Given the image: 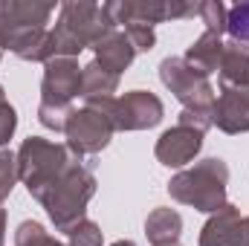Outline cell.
Returning <instances> with one entry per match:
<instances>
[{
    "label": "cell",
    "instance_id": "obj_6",
    "mask_svg": "<svg viewBox=\"0 0 249 246\" xmlns=\"http://www.w3.org/2000/svg\"><path fill=\"white\" fill-rule=\"evenodd\" d=\"M81 96V67L75 58H53L44 64L41 78V105L38 122L47 130L64 133L67 116L72 113V102Z\"/></svg>",
    "mask_w": 249,
    "mask_h": 246
},
{
    "label": "cell",
    "instance_id": "obj_15",
    "mask_svg": "<svg viewBox=\"0 0 249 246\" xmlns=\"http://www.w3.org/2000/svg\"><path fill=\"white\" fill-rule=\"evenodd\" d=\"M223 87H241L249 90V47L238 41H223V55L217 67Z\"/></svg>",
    "mask_w": 249,
    "mask_h": 246
},
{
    "label": "cell",
    "instance_id": "obj_31",
    "mask_svg": "<svg viewBox=\"0 0 249 246\" xmlns=\"http://www.w3.org/2000/svg\"><path fill=\"white\" fill-rule=\"evenodd\" d=\"M174 246H177V244H174Z\"/></svg>",
    "mask_w": 249,
    "mask_h": 246
},
{
    "label": "cell",
    "instance_id": "obj_4",
    "mask_svg": "<svg viewBox=\"0 0 249 246\" xmlns=\"http://www.w3.org/2000/svg\"><path fill=\"white\" fill-rule=\"evenodd\" d=\"M72 159L75 154L67 148V142H50L44 136H29L18 148V180L26 185L29 197L41 203L47 191L72 165Z\"/></svg>",
    "mask_w": 249,
    "mask_h": 246
},
{
    "label": "cell",
    "instance_id": "obj_2",
    "mask_svg": "<svg viewBox=\"0 0 249 246\" xmlns=\"http://www.w3.org/2000/svg\"><path fill=\"white\" fill-rule=\"evenodd\" d=\"M116 26L110 23L105 6L90 0H67L58 9V20L50 29L55 58H78L96 41H102Z\"/></svg>",
    "mask_w": 249,
    "mask_h": 246
},
{
    "label": "cell",
    "instance_id": "obj_30",
    "mask_svg": "<svg viewBox=\"0 0 249 246\" xmlns=\"http://www.w3.org/2000/svg\"><path fill=\"white\" fill-rule=\"evenodd\" d=\"M3 53H6V50H3V41H0V55H3Z\"/></svg>",
    "mask_w": 249,
    "mask_h": 246
},
{
    "label": "cell",
    "instance_id": "obj_8",
    "mask_svg": "<svg viewBox=\"0 0 249 246\" xmlns=\"http://www.w3.org/2000/svg\"><path fill=\"white\" fill-rule=\"evenodd\" d=\"M160 81L174 93V99L183 105V110H203V113H214V87L212 81L197 72L194 67H188L186 58H162L160 61Z\"/></svg>",
    "mask_w": 249,
    "mask_h": 246
},
{
    "label": "cell",
    "instance_id": "obj_14",
    "mask_svg": "<svg viewBox=\"0 0 249 246\" xmlns=\"http://www.w3.org/2000/svg\"><path fill=\"white\" fill-rule=\"evenodd\" d=\"M241 223V209L226 203L223 209H217L214 214H209V220L200 229V241L197 246H235V232Z\"/></svg>",
    "mask_w": 249,
    "mask_h": 246
},
{
    "label": "cell",
    "instance_id": "obj_23",
    "mask_svg": "<svg viewBox=\"0 0 249 246\" xmlns=\"http://www.w3.org/2000/svg\"><path fill=\"white\" fill-rule=\"evenodd\" d=\"M18 185V154L12 151H0V206L9 200V194Z\"/></svg>",
    "mask_w": 249,
    "mask_h": 246
},
{
    "label": "cell",
    "instance_id": "obj_22",
    "mask_svg": "<svg viewBox=\"0 0 249 246\" xmlns=\"http://www.w3.org/2000/svg\"><path fill=\"white\" fill-rule=\"evenodd\" d=\"M102 226L90 217H84L81 223H75L67 232V246H102Z\"/></svg>",
    "mask_w": 249,
    "mask_h": 246
},
{
    "label": "cell",
    "instance_id": "obj_19",
    "mask_svg": "<svg viewBox=\"0 0 249 246\" xmlns=\"http://www.w3.org/2000/svg\"><path fill=\"white\" fill-rule=\"evenodd\" d=\"M15 246H67V244L55 241L38 220H23L15 229Z\"/></svg>",
    "mask_w": 249,
    "mask_h": 246
},
{
    "label": "cell",
    "instance_id": "obj_3",
    "mask_svg": "<svg viewBox=\"0 0 249 246\" xmlns=\"http://www.w3.org/2000/svg\"><path fill=\"white\" fill-rule=\"evenodd\" d=\"M226 185H229V165L220 157H206L191 168L174 174L168 180L171 200L191 206L194 211L214 214L226 206Z\"/></svg>",
    "mask_w": 249,
    "mask_h": 246
},
{
    "label": "cell",
    "instance_id": "obj_28",
    "mask_svg": "<svg viewBox=\"0 0 249 246\" xmlns=\"http://www.w3.org/2000/svg\"><path fill=\"white\" fill-rule=\"evenodd\" d=\"M0 246H6V209L0 206Z\"/></svg>",
    "mask_w": 249,
    "mask_h": 246
},
{
    "label": "cell",
    "instance_id": "obj_20",
    "mask_svg": "<svg viewBox=\"0 0 249 246\" xmlns=\"http://www.w3.org/2000/svg\"><path fill=\"white\" fill-rule=\"evenodd\" d=\"M197 15H200V20L206 23V32H214V35H220V38H223V32H226V15H229V6H223L220 0H203V3H200V9H197Z\"/></svg>",
    "mask_w": 249,
    "mask_h": 246
},
{
    "label": "cell",
    "instance_id": "obj_18",
    "mask_svg": "<svg viewBox=\"0 0 249 246\" xmlns=\"http://www.w3.org/2000/svg\"><path fill=\"white\" fill-rule=\"evenodd\" d=\"M119 78H122V75L105 70L102 64L90 61L87 67H81V99H84V102L113 99V93L119 90Z\"/></svg>",
    "mask_w": 249,
    "mask_h": 246
},
{
    "label": "cell",
    "instance_id": "obj_17",
    "mask_svg": "<svg viewBox=\"0 0 249 246\" xmlns=\"http://www.w3.org/2000/svg\"><path fill=\"white\" fill-rule=\"evenodd\" d=\"M220 55H223V38L214 35V32H203V35L186 50L183 58H186L188 67H194L197 72H203V75L209 78L212 72H217Z\"/></svg>",
    "mask_w": 249,
    "mask_h": 246
},
{
    "label": "cell",
    "instance_id": "obj_10",
    "mask_svg": "<svg viewBox=\"0 0 249 246\" xmlns=\"http://www.w3.org/2000/svg\"><path fill=\"white\" fill-rule=\"evenodd\" d=\"M165 116V105L157 93L151 90H130L119 99H113L110 107V122L116 130H148L157 127Z\"/></svg>",
    "mask_w": 249,
    "mask_h": 246
},
{
    "label": "cell",
    "instance_id": "obj_1",
    "mask_svg": "<svg viewBox=\"0 0 249 246\" xmlns=\"http://www.w3.org/2000/svg\"><path fill=\"white\" fill-rule=\"evenodd\" d=\"M55 3L38 0H0V41L3 50L20 61L47 64L55 58L53 35L47 29Z\"/></svg>",
    "mask_w": 249,
    "mask_h": 246
},
{
    "label": "cell",
    "instance_id": "obj_11",
    "mask_svg": "<svg viewBox=\"0 0 249 246\" xmlns=\"http://www.w3.org/2000/svg\"><path fill=\"white\" fill-rule=\"evenodd\" d=\"M203 136H206V133H200V130H194V127H186V124L168 127V130L157 139V148H154L160 165H165V168H183V165H188V162L200 154Z\"/></svg>",
    "mask_w": 249,
    "mask_h": 246
},
{
    "label": "cell",
    "instance_id": "obj_26",
    "mask_svg": "<svg viewBox=\"0 0 249 246\" xmlns=\"http://www.w3.org/2000/svg\"><path fill=\"white\" fill-rule=\"evenodd\" d=\"M177 124L194 127V130H200V133H206L209 127H214V122H212V113H203V110H180Z\"/></svg>",
    "mask_w": 249,
    "mask_h": 246
},
{
    "label": "cell",
    "instance_id": "obj_16",
    "mask_svg": "<svg viewBox=\"0 0 249 246\" xmlns=\"http://www.w3.org/2000/svg\"><path fill=\"white\" fill-rule=\"evenodd\" d=\"M183 235V217L177 209L160 206L145 217V238L151 246H174Z\"/></svg>",
    "mask_w": 249,
    "mask_h": 246
},
{
    "label": "cell",
    "instance_id": "obj_21",
    "mask_svg": "<svg viewBox=\"0 0 249 246\" xmlns=\"http://www.w3.org/2000/svg\"><path fill=\"white\" fill-rule=\"evenodd\" d=\"M226 32H229L232 41L247 44L249 47V3H235V6H229V15H226Z\"/></svg>",
    "mask_w": 249,
    "mask_h": 246
},
{
    "label": "cell",
    "instance_id": "obj_12",
    "mask_svg": "<svg viewBox=\"0 0 249 246\" xmlns=\"http://www.w3.org/2000/svg\"><path fill=\"white\" fill-rule=\"evenodd\" d=\"M212 122L217 124V130H223L229 136L249 133V90L220 87V93L214 99Z\"/></svg>",
    "mask_w": 249,
    "mask_h": 246
},
{
    "label": "cell",
    "instance_id": "obj_25",
    "mask_svg": "<svg viewBox=\"0 0 249 246\" xmlns=\"http://www.w3.org/2000/svg\"><path fill=\"white\" fill-rule=\"evenodd\" d=\"M15 130H18V113L9 105V99H6V90L0 87V151L9 145V139L15 136Z\"/></svg>",
    "mask_w": 249,
    "mask_h": 246
},
{
    "label": "cell",
    "instance_id": "obj_5",
    "mask_svg": "<svg viewBox=\"0 0 249 246\" xmlns=\"http://www.w3.org/2000/svg\"><path fill=\"white\" fill-rule=\"evenodd\" d=\"M96 197V174L81 162V157L72 159V165L64 171V177L47 191L41 206L47 209L55 232H70L75 223L87 217V206Z\"/></svg>",
    "mask_w": 249,
    "mask_h": 246
},
{
    "label": "cell",
    "instance_id": "obj_29",
    "mask_svg": "<svg viewBox=\"0 0 249 246\" xmlns=\"http://www.w3.org/2000/svg\"><path fill=\"white\" fill-rule=\"evenodd\" d=\"M110 246H136L133 241H116V244H110Z\"/></svg>",
    "mask_w": 249,
    "mask_h": 246
},
{
    "label": "cell",
    "instance_id": "obj_13",
    "mask_svg": "<svg viewBox=\"0 0 249 246\" xmlns=\"http://www.w3.org/2000/svg\"><path fill=\"white\" fill-rule=\"evenodd\" d=\"M93 61L102 64L105 70H110V72H116V75H122L124 70L133 64L136 58V50H133V44L127 41V35H124L122 29H113V32H107L102 41H96L93 47Z\"/></svg>",
    "mask_w": 249,
    "mask_h": 246
},
{
    "label": "cell",
    "instance_id": "obj_27",
    "mask_svg": "<svg viewBox=\"0 0 249 246\" xmlns=\"http://www.w3.org/2000/svg\"><path fill=\"white\" fill-rule=\"evenodd\" d=\"M235 246H249V217H241V223H238Z\"/></svg>",
    "mask_w": 249,
    "mask_h": 246
},
{
    "label": "cell",
    "instance_id": "obj_24",
    "mask_svg": "<svg viewBox=\"0 0 249 246\" xmlns=\"http://www.w3.org/2000/svg\"><path fill=\"white\" fill-rule=\"evenodd\" d=\"M122 32L127 35V41L133 44L136 53H151L157 47V32L154 26H145V23H127L122 26Z\"/></svg>",
    "mask_w": 249,
    "mask_h": 246
},
{
    "label": "cell",
    "instance_id": "obj_7",
    "mask_svg": "<svg viewBox=\"0 0 249 246\" xmlns=\"http://www.w3.org/2000/svg\"><path fill=\"white\" fill-rule=\"evenodd\" d=\"M113 99L84 102L81 107H72V113L67 116L64 136H67V148L75 157H93V154H102L110 145V139L116 133V127L110 122Z\"/></svg>",
    "mask_w": 249,
    "mask_h": 246
},
{
    "label": "cell",
    "instance_id": "obj_9",
    "mask_svg": "<svg viewBox=\"0 0 249 246\" xmlns=\"http://www.w3.org/2000/svg\"><path fill=\"white\" fill-rule=\"evenodd\" d=\"M200 3H183V0H110L105 3V12L116 29L127 23H145L157 26L165 20H186L194 18Z\"/></svg>",
    "mask_w": 249,
    "mask_h": 246
}]
</instances>
